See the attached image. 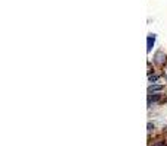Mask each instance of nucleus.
Wrapping results in <instances>:
<instances>
[{"label": "nucleus", "instance_id": "nucleus-2", "mask_svg": "<svg viewBox=\"0 0 167 146\" xmlns=\"http://www.w3.org/2000/svg\"><path fill=\"white\" fill-rule=\"evenodd\" d=\"M160 99H161V97L160 95H157V94H154V95H150L148 97V105H152V104H155V102H158Z\"/></svg>", "mask_w": 167, "mask_h": 146}, {"label": "nucleus", "instance_id": "nucleus-4", "mask_svg": "<svg viewBox=\"0 0 167 146\" xmlns=\"http://www.w3.org/2000/svg\"><path fill=\"white\" fill-rule=\"evenodd\" d=\"M163 89V85H152V86H150L148 88V92H157V91H161Z\"/></svg>", "mask_w": 167, "mask_h": 146}, {"label": "nucleus", "instance_id": "nucleus-7", "mask_svg": "<svg viewBox=\"0 0 167 146\" xmlns=\"http://www.w3.org/2000/svg\"><path fill=\"white\" fill-rule=\"evenodd\" d=\"M154 146H164V143L161 142V143H158V145H154Z\"/></svg>", "mask_w": 167, "mask_h": 146}, {"label": "nucleus", "instance_id": "nucleus-6", "mask_svg": "<svg viewBox=\"0 0 167 146\" xmlns=\"http://www.w3.org/2000/svg\"><path fill=\"white\" fill-rule=\"evenodd\" d=\"M157 79H158V76H152V78H150L151 82H152V81H157Z\"/></svg>", "mask_w": 167, "mask_h": 146}, {"label": "nucleus", "instance_id": "nucleus-5", "mask_svg": "<svg viewBox=\"0 0 167 146\" xmlns=\"http://www.w3.org/2000/svg\"><path fill=\"white\" fill-rule=\"evenodd\" d=\"M151 130H154V124L148 123V131H151Z\"/></svg>", "mask_w": 167, "mask_h": 146}, {"label": "nucleus", "instance_id": "nucleus-3", "mask_svg": "<svg viewBox=\"0 0 167 146\" xmlns=\"http://www.w3.org/2000/svg\"><path fill=\"white\" fill-rule=\"evenodd\" d=\"M147 41H148V47H147V51L150 53L151 48H152V45H154V41H155V35H148V38H147Z\"/></svg>", "mask_w": 167, "mask_h": 146}, {"label": "nucleus", "instance_id": "nucleus-1", "mask_svg": "<svg viewBox=\"0 0 167 146\" xmlns=\"http://www.w3.org/2000/svg\"><path fill=\"white\" fill-rule=\"evenodd\" d=\"M154 61H155L157 65H163V63L166 61V54H164L163 51H157L155 56H154Z\"/></svg>", "mask_w": 167, "mask_h": 146}]
</instances>
